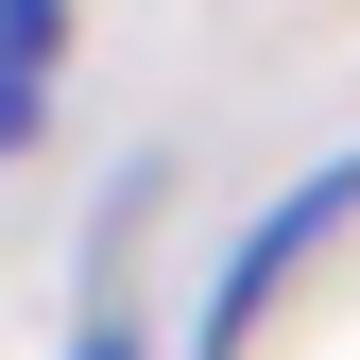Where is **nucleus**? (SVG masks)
Listing matches in <instances>:
<instances>
[{
  "label": "nucleus",
  "instance_id": "f03ea898",
  "mask_svg": "<svg viewBox=\"0 0 360 360\" xmlns=\"http://www.w3.org/2000/svg\"><path fill=\"white\" fill-rule=\"evenodd\" d=\"M52 52H69V0H0V155H34L52 120Z\"/></svg>",
  "mask_w": 360,
  "mask_h": 360
},
{
  "label": "nucleus",
  "instance_id": "7ed1b4c3",
  "mask_svg": "<svg viewBox=\"0 0 360 360\" xmlns=\"http://www.w3.org/2000/svg\"><path fill=\"white\" fill-rule=\"evenodd\" d=\"M69 360H138V326H69Z\"/></svg>",
  "mask_w": 360,
  "mask_h": 360
},
{
  "label": "nucleus",
  "instance_id": "f257e3e1",
  "mask_svg": "<svg viewBox=\"0 0 360 360\" xmlns=\"http://www.w3.org/2000/svg\"><path fill=\"white\" fill-rule=\"evenodd\" d=\"M343 223H360V155H326V172H292V189L257 206L240 240H223V275H206V326H189V360H240L257 326H275V292H292V275H309L326 240H343Z\"/></svg>",
  "mask_w": 360,
  "mask_h": 360
}]
</instances>
